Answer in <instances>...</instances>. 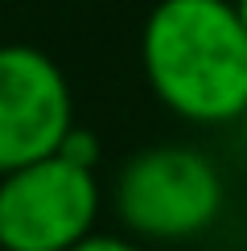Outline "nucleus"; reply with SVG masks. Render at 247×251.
<instances>
[{"instance_id": "nucleus-1", "label": "nucleus", "mask_w": 247, "mask_h": 251, "mask_svg": "<svg viewBox=\"0 0 247 251\" xmlns=\"http://www.w3.org/2000/svg\"><path fill=\"white\" fill-rule=\"evenodd\" d=\"M140 66L185 124H235L247 107V29L231 0H157L140 29Z\"/></svg>"}, {"instance_id": "nucleus-2", "label": "nucleus", "mask_w": 247, "mask_h": 251, "mask_svg": "<svg viewBox=\"0 0 247 251\" xmlns=\"http://www.w3.org/2000/svg\"><path fill=\"white\" fill-rule=\"evenodd\" d=\"M226 206L219 165L190 144L132 152L111 181V210L140 243H185L206 235Z\"/></svg>"}, {"instance_id": "nucleus-3", "label": "nucleus", "mask_w": 247, "mask_h": 251, "mask_svg": "<svg viewBox=\"0 0 247 251\" xmlns=\"http://www.w3.org/2000/svg\"><path fill=\"white\" fill-rule=\"evenodd\" d=\"M103 190L95 169L49 152L0 173V251H70L95 231Z\"/></svg>"}, {"instance_id": "nucleus-4", "label": "nucleus", "mask_w": 247, "mask_h": 251, "mask_svg": "<svg viewBox=\"0 0 247 251\" xmlns=\"http://www.w3.org/2000/svg\"><path fill=\"white\" fill-rule=\"evenodd\" d=\"M74 128V95L46 50L0 46V173L58 152Z\"/></svg>"}, {"instance_id": "nucleus-5", "label": "nucleus", "mask_w": 247, "mask_h": 251, "mask_svg": "<svg viewBox=\"0 0 247 251\" xmlns=\"http://www.w3.org/2000/svg\"><path fill=\"white\" fill-rule=\"evenodd\" d=\"M58 156L82 165V169H95V165H99V140H95V132H87V128L74 124V128L66 132V140L58 144Z\"/></svg>"}, {"instance_id": "nucleus-6", "label": "nucleus", "mask_w": 247, "mask_h": 251, "mask_svg": "<svg viewBox=\"0 0 247 251\" xmlns=\"http://www.w3.org/2000/svg\"><path fill=\"white\" fill-rule=\"evenodd\" d=\"M70 251H148V247H144L140 239H132V235L124 239V235H99V231H91L87 239H78Z\"/></svg>"}, {"instance_id": "nucleus-7", "label": "nucleus", "mask_w": 247, "mask_h": 251, "mask_svg": "<svg viewBox=\"0 0 247 251\" xmlns=\"http://www.w3.org/2000/svg\"><path fill=\"white\" fill-rule=\"evenodd\" d=\"M235 124H239V136H243V152H247V107H243V116L235 120Z\"/></svg>"}, {"instance_id": "nucleus-8", "label": "nucleus", "mask_w": 247, "mask_h": 251, "mask_svg": "<svg viewBox=\"0 0 247 251\" xmlns=\"http://www.w3.org/2000/svg\"><path fill=\"white\" fill-rule=\"evenodd\" d=\"M235 4V13H239V21H243V29H247V0H231Z\"/></svg>"}]
</instances>
